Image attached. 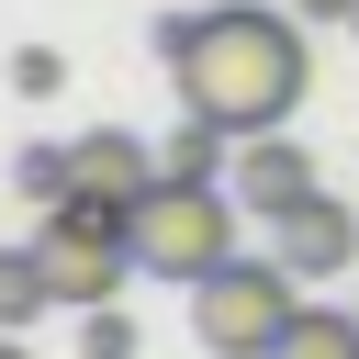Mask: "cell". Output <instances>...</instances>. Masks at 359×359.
<instances>
[{
    "label": "cell",
    "mask_w": 359,
    "mask_h": 359,
    "mask_svg": "<svg viewBox=\"0 0 359 359\" xmlns=\"http://www.w3.org/2000/svg\"><path fill=\"white\" fill-rule=\"evenodd\" d=\"M269 359H359V314H337V303H303L292 325H280V348Z\"/></svg>",
    "instance_id": "obj_9"
},
{
    "label": "cell",
    "mask_w": 359,
    "mask_h": 359,
    "mask_svg": "<svg viewBox=\"0 0 359 359\" xmlns=\"http://www.w3.org/2000/svg\"><path fill=\"white\" fill-rule=\"evenodd\" d=\"M292 314H303V292H292V269H280L269 247H258V258L236 247L224 269H202V280H191V337H202L213 359H269Z\"/></svg>",
    "instance_id": "obj_4"
},
{
    "label": "cell",
    "mask_w": 359,
    "mask_h": 359,
    "mask_svg": "<svg viewBox=\"0 0 359 359\" xmlns=\"http://www.w3.org/2000/svg\"><path fill=\"white\" fill-rule=\"evenodd\" d=\"M11 191L22 202H79V146H22L11 157Z\"/></svg>",
    "instance_id": "obj_11"
},
{
    "label": "cell",
    "mask_w": 359,
    "mask_h": 359,
    "mask_svg": "<svg viewBox=\"0 0 359 359\" xmlns=\"http://www.w3.org/2000/svg\"><path fill=\"white\" fill-rule=\"evenodd\" d=\"M236 191L224 180H157L146 202H135V269L146 280H202V269H224L236 258Z\"/></svg>",
    "instance_id": "obj_3"
},
{
    "label": "cell",
    "mask_w": 359,
    "mask_h": 359,
    "mask_svg": "<svg viewBox=\"0 0 359 359\" xmlns=\"http://www.w3.org/2000/svg\"><path fill=\"white\" fill-rule=\"evenodd\" d=\"M269 258H280L292 280H337V269L359 258V213H348L337 191H314V202H292V213L269 224Z\"/></svg>",
    "instance_id": "obj_5"
},
{
    "label": "cell",
    "mask_w": 359,
    "mask_h": 359,
    "mask_svg": "<svg viewBox=\"0 0 359 359\" xmlns=\"http://www.w3.org/2000/svg\"><path fill=\"white\" fill-rule=\"evenodd\" d=\"M34 258H45V292H56L67 314H101V303H123V280H135V213H123V202H101V191L45 202Z\"/></svg>",
    "instance_id": "obj_2"
},
{
    "label": "cell",
    "mask_w": 359,
    "mask_h": 359,
    "mask_svg": "<svg viewBox=\"0 0 359 359\" xmlns=\"http://www.w3.org/2000/svg\"><path fill=\"white\" fill-rule=\"evenodd\" d=\"M157 67L180 90V112L224 123V135H280L314 90V45L303 11H258V0H213V11H168L157 22Z\"/></svg>",
    "instance_id": "obj_1"
},
{
    "label": "cell",
    "mask_w": 359,
    "mask_h": 359,
    "mask_svg": "<svg viewBox=\"0 0 359 359\" xmlns=\"http://www.w3.org/2000/svg\"><path fill=\"white\" fill-rule=\"evenodd\" d=\"M0 359H22V337H0Z\"/></svg>",
    "instance_id": "obj_15"
},
{
    "label": "cell",
    "mask_w": 359,
    "mask_h": 359,
    "mask_svg": "<svg viewBox=\"0 0 359 359\" xmlns=\"http://www.w3.org/2000/svg\"><path fill=\"white\" fill-rule=\"evenodd\" d=\"M157 180H168V168H157V146H146V135H123V123H90V135H79V191H101V202H123V213H135Z\"/></svg>",
    "instance_id": "obj_7"
},
{
    "label": "cell",
    "mask_w": 359,
    "mask_h": 359,
    "mask_svg": "<svg viewBox=\"0 0 359 359\" xmlns=\"http://www.w3.org/2000/svg\"><path fill=\"white\" fill-rule=\"evenodd\" d=\"M157 168H168V180H224V168H236V135L202 123V112H180V123L157 135Z\"/></svg>",
    "instance_id": "obj_8"
},
{
    "label": "cell",
    "mask_w": 359,
    "mask_h": 359,
    "mask_svg": "<svg viewBox=\"0 0 359 359\" xmlns=\"http://www.w3.org/2000/svg\"><path fill=\"white\" fill-rule=\"evenodd\" d=\"M11 90H34V101L67 90V56H56V45H22V56H11Z\"/></svg>",
    "instance_id": "obj_13"
},
{
    "label": "cell",
    "mask_w": 359,
    "mask_h": 359,
    "mask_svg": "<svg viewBox=\"0 0 359 359\" xmlns=\"http://www.w3.org/2000/svg\"><path fill=\"white\" fill-rule=\"evenodd\" d=\"M34 314H56V292H45V258H34V247H0V337H22Z\"/></svg>",
    "instance_id": "obj_10"
},
{
    "label": "cell",
    "mask_w": 359,
    "mask_h": 359,
    "mask_svg": "<svg viewBox=\"0 0 359 359\" xmlns=\"http://www.w3.org/2000/svg\"><path fill=\"white\" fill-rule=\"evenodd\" d=\"M292 11H303V22H348V34H359V0H292Z\"/></svg>",
    "instance_id": "obj_14"
},
{
    "label": "cell",
    "mask_w": 359,
    "mask_h": 359,
    "mask_svg": "<svg viewBox=\"0 0 359 359\" xmlns=\"http://www.w3.org/2000/svg\"><path fill=\"white\" fill-rule=\"evenodd\" d=\"M224 191H236L247 213H269V224H280L292 202H314V157L292 146V123H280V135H236V168H224Z\"/></svg>",
    "instance_id": "obj_6"
},
{
    "label": "cell",
    "mask_w": 359,
    "mask_h": 359,
    "mask_svg": "<svg viewBox=\"0 0 359 359\" xmlns=\"http://www.w3.org/2000/svg\"><path fill=\"white\" fill-rule=\"evenodd\" d=\"M79 348H90V359H135V325H123V303L79 314Z\"/></svg>",
    "instance_id": "obj_12"
}]
</instances>
